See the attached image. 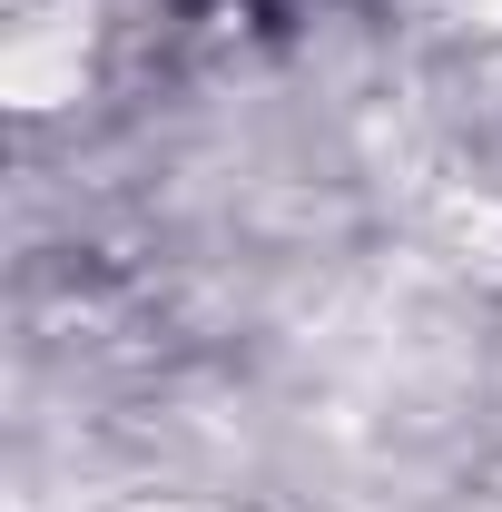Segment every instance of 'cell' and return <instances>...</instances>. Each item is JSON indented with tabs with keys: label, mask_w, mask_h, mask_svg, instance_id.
Segmentation results:
<instances>
[{
	"label": "cell",
	"mask_w": 502,
	"mask_h": 512,
	"mask_svg": "<svg viewBox=\"0 0 502 512\" xmlns=\"http://www.w3.org/2000/svg\"><path fill=\"white\" fill-rule=\"evenodd\" d=\"M148 512H197V503H148Z\"/></svg>",
	"instance_id": "cell-2"
},
{
	"label": "cell",
	"mask_w": 502,
	"mask_h": 512,
	"mask_svg": "<svg viewBox=\"0 0 502 512\" xmlns=\"http://www.w3.org/2000/svg\"><path fill=\"white\" fill-rule=\"evenodd\" d=\"M473 10H483V20H493V30H502V0H473Z\"/></svg>",
	"instance_id": "cell-1"
}]
</instances>
